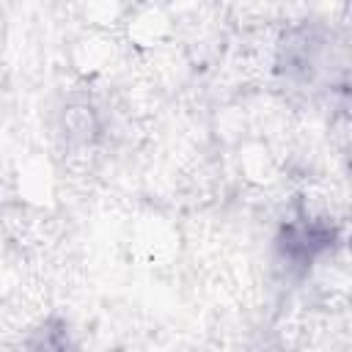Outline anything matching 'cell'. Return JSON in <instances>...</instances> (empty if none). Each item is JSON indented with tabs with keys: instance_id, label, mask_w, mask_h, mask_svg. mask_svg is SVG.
I'll return each mask as SVG.
<instances>
[{
	"instance_id": "obj_1",
	"label": "cell",
	"mask_w": 352,
	"mask_h": 352,
	"mask_svg": "<svg viewBox=\"0 0 352 352\" xmlns=\"http://www.w3.org/2000/svg\"><path fill=\"white\" fill-rule=\"evenodd\" d=\"M330 60V38L319 28H292L278 44V72L297 85H311Z\"/></svg>"
},
{
	"instance_id": "obj_2",
	"label": "cell",
	"mask_w": 352,
	"mask_h": 352,
	"mask_svg": "<svg viewBox=\"0 0 352 352\" xmlns=\"http://www.w3.org/2000/svg\"><path fill=\"white\" fill-rule=\"evenodd\" d=\"M333 242V228L322 220H314L308 214H300L297 220H289L278 236L280 258L292 267H308L314 264Z\"/></svg>"
},
{
	"instance_id": "obj_3",
	"label": "cell",
	"mask_w": 352,
	"mask_h": 352,
	"mask_svg": "<svg viewBox=\"0 0 352 352\" xmlns=\"http://www.w3.org/2000/svg\"><path fill=\"white\" fill-rule=\"evenodd\" d=\"M63 132L72 143H80V146L94 143L102 132V121H99V113L94 110V104H88V102L69 104L63 110Z\"/></svg>"
},
{
	"instance_id": "obj_4",
	"label": "cell",
	"mask_w": 352,
	"mask_h": 352,
	"mask_svg": "<svg viewBox=\"0 0 352 352\" xmlns=\"http://www.w3.org/2000/svg\"><path fill=\"white\" fill-rule=\"evenodd\" d=\"M22 352H74V344L63 322H47L28 336Z\"/></svg>"
}]
</instances>
